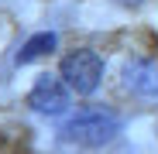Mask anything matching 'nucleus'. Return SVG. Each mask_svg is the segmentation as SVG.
I'll use <instances>...</instances> for the list:
<instances>
[{
    "label": "nucleus",
    "mask_w": 158,
    "mask_h": 154,
    "mask_svg": "<svg viewBox=\"0 0 158 154\" xmlns=\"http://www.w3.org/2000/svg\"><path fill=\"white\" fill-rule=\"evenodd\" d=\"M120 134V120L114 110H103V106H86V110H76L62 127H59V137L65 144H79V147H103L110 144Z\"/></svg>",
    "instance_id": "obj_1"
},
{
    "label": "nucleus",
    "mask_w": 158,
    "mask_h": 154,
    "mask_svg": "<svg viewBox=\"0 0 158 154\" xmlns=\"http://www.w3.org/2000/svg\"><path fill=\"white\" fill-rule=\"evenodd\" d=\"M59 75L69 82L72 93L89 96V93H96L100 82H103V58L96 55L93 48H76V51H69V55L62 58Z\"/></svg>",
    "instance_id": "obj_2"
},
{
    "label": "nucleus",
    "mask_w": 158,
    "mask_h": 154,
    "mask_svg": "<svg viewBox=\"0 0 158 154\" xmlns=\"http://www.w3.org/2000/svg\"><path fill=\"white\" fill-rule=\"evenodd\" d=\"M28 106L38 113V116H62L69 106H72V89L62 75H38L31 93H28Z\"/></svg>",
    "instance_id": "obj_3"
},
{
    "label": "nucleus",
    "mask_w": 158,
    "mask_h": 154,
    "mask_svg": "<svg viewBox=\"0 0 158 154\" xmlns=\"http://www.w3.org/2000/svg\"><path fill=\"white\" fill-rule=\"evenodd\" d=\"M124 82L138 96H158V65L148 58H134L124 65Z\"/></svg>",
    "instance_id": "obj_4"
},
{
    "label": "nucleus",
    "mask_w": 158,
    "mask_h": 154,
    "mask_svg": "<svg viewBox=\"0 0 158 154\" xmlns=\"http://www.w3.org/2000/svg\"><path fill=\"white\" fill-rule=\"evenodd\" d=\"M55 45H59V34H55V31H38V34H31L28 41L17 48L14 62H17V65H31V62L52 55V51H55Z\"/></svg>",
    "instance_id": "obj_5"
}]
</instances>
